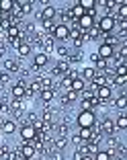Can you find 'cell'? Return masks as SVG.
Segmentation results:
<instances>
[{
    "mask_svg": "<svg viewBox=\"0 0 127 160\" xmlns=\"http://www.w3.org/2000/svg\"><path fill=\"white\" fill-rule=\"evenodd\" d=\"M99 121L94 111H80V113L76 115V125L78 127H92L94 123Z\"/></svg>",
    "mask_w": 127,
    "mask_h": 160,
    "instance_id": "1",
    "label": "cell"
},
{
    "mask_svg": "<svg viewBox=\"0 0 127 160\" xmlns=\"http://www.w3.org/2000/svg\"><path fill=\"white\" fill-rule=\"evenodd\" d=\"M96 27H99V31H100L103 35L115 33V19H113V17H109V14H105L103 19H99Z\"/></svg>",
    "mask_w": 127,
    "mask_h": 160,
    "instance_id": "2",
    "label": "cell"
},
{
    "mask_svg": "<svg viewBox=\"0 0 127 160\" xmlns=\"http://www.w3.org/2000/svg\"><path fill=\"white\" fill-rule=\"evenodd\" d=\"M99 127H100V133H103V138H111L117 133V129H115V121L111 117H105L99 121Z\"/></svg>",
    "mask_w": 127,
    "mask_h": 160,
    "instance_id": "3",
    "label": "cell"
},
{
    "mask_svg": "<svg viewBox=\"0 0 127 160\" xmlns=\"http://www.w3.org/2000/svg\"><path fill=\"white\" fill-rule=\"evenodd\" d=\"M53 41H68V37H70V29L66 27V25H61V23H56V29H53Z\"/></svg>",
    "mask_w": 127,
    "mask_h": 160,
    "instance_id": "4",
    "label": "cell"
},
{
    "mask_svg": "<svg viewBox=\"0 0 127 160\" xmlns=\"http://www.w3.org/2000/svg\"><path fill=\"white\" fill-rule=\"evenodd\" d=\"M39 21H53L57 17V8L53 4H43V8L39 10Z\"/></svg>",
    "mask_w": 127,
    "mask_h": 160,
    "instance_id": "5",
    "label": "cell"
},
{
    "mask_svg": "<svg viewBox=\"0 0 127 160\" xmlns=\"http://www.w3.org/2000/svg\"><path fill=\"white\" fill-rule=\"evenodd\" d=\"M19 133H21V140H23V142H33V138H35V133H37V132L33 129L31 123H21Z\"/></svg>",
    "mask_w": 127,
    "mask_h": 160,
    "instance_id": "6",
    "label": "cell"
},
{
    "mask_svg": "<svg viewBox=\"0 0 127 160\" xmlns=\"http://www.w3.org/2000/svg\"><path fill=\"white\" fill-rule=\"evenodd\" d=\"M19 152H21V158H25V160H35V156H37L35 148L31 146V142H23L19 146Z\"/></svg>",
    "mask_w": 127,
    "mask_h": 160,
    "instance_id": "7",
    "label": "cell"
},
{
    "mask_svg": "<svg viewBox=\"0 0 127 160\" xmlns=\"http://www.w3.org/2000/svg\"><path fill=\"white\" fill-rule=\"evenodd\" d=\"M78 29H80V31H90V29L94 27V25H96V21H94V17H90V14H86L84 12V17H82V19H78Z\"/></svg>",
    "mask_w": 127,
    "mask_h": 160,
    "instance_id": "8",
    "label": "cell"
},
{
    "mask_svg": "<svg viewBox=\"0 0 127 160\" xmlns=\"http://www.w3.org/2000/svg\"><path fill=\"white\" fill-rule=\"evenodd\" d=\"M96 99L103 101V103H109V101L113 99V88L111 86H99L96 88Z\"/></svg>",
    "mask_w": 127,
    "mask_h": 160,
    "instance_id": "9",
    "label": "cell"
},
{
    "mask_svg": "<svg viewBox=\"0 0 127 160\" xmlns=\"http://www.w3.org/2000/svg\"><path fill=\"white\" fill-rule=\"evenodd\" d=\"M25 97H27V86H23V84H12L10 86V99L25 101Z\"/></svg>",
    "mask_w": 127,
    "mask_h": 160,
    "instance_id": "10",
    "label": "cell"
},
{
    "mask_svg": "<svg viewBox=\"0 0 127 160\" xmlns=\"http://www.w3.org/2000/svg\"><path fill=\"white\" fill-rule=\"evenodd\" d=\"M14 132H17V121H12V119H4V121L0 123V133L12 136Z\"/></svg>",
    "mask_w": 127,
    "mask_h": 160,
    "instance_id": "11",
    "label": "cell"
},
{
    "mask_svg": "<svg viewBox=\"0 0 127 160\" xmlns=\"http://www.w3.org/2000/svg\"><path fill=\"white\" fill-rule=\"evenodd\" d=\"M96 53H99V58H103V60H111V58L115 56V49L111 45H107V43H100Z\"/></svg>",
    "mask_w": 127,
    "mask_h": 160,
    "instance_id": "12",
    "label": "cell"
},
{
    "mask_svg": "<svg viewBox=\"0 0 127 160\" xmlns=\"http://www.w3.org/2000/svg\"><path fill=\"white\" fill-rule=\"evenodd\" d=\"M47 62H49V56H47V53H43V52H39L37 56H35V60H33V66L39 68V70H43V68L47 66Z\"/></svg>",
    "mask_w": 127,
    "mask_h": 160,
    "instance_id": "13",
    "label": "cell"
},
{
    "mask_svg": "<svg viewBox=\"0 0 127 160\" xmlns=\"http://www.w3.org/2000/svg\"><path fill=\"white\" fill-rule=\"evenodd\" d=\"M4 72H8V74H14V72H21L19 60H4Z\"/></svg>",
    "mask_w": 127,
    "mask_h": 160,
    "instance_id": "14",
    "label": "cell"
},
{
    "mask_svg": "<svg viewBox=\"0 0 127 160\" xmlns=\"http://www.w3.org/2000/svg\"><path fill=\"white\" fill-rule=\"evenodd\" d=\"M39 97H41L43 105H49L57 97V94H56V90H53V88H49V90H41V92H39Z\"/></svg>",
    "mask_w": 127,
    "mask_h": 160,
    "instance_id": "15",
    "label": "cell"
},
{
    "mask_svg": "<svg viewBox=\"0 0 127 160\" xmlns=\"http://www.w3.org/2000/svg\"><path fill=\"white\" fill-rule=\"evenodd\" d=\"M31 52H33V47H31V43H29V41L21 43V45L17 47V53H19V58H21V60H23V58H27Z\"/></svg>",
    "mask_w": 127,
    "mask_h": 160,
    "instance_id": "16",
    "label": "cell"
},
{
    "mask_svg": "<svg viewBox=\"0 0 127 160\" xmlns=\"http://www.w3.org/2000/svg\"><path fill=\"white\" fill-rule=\"evenodd\" d=\"M37 80L41 82V88H43V90H49V88H53V78H51L49 74H41Z\"/></svg>",
    "mask_w": 127,
    "mask_h": 160,
    "instance_id": "17",
    "label": "cell"
},
{
    "mask_svg": "<svg viewBox=\"0 0 127 160\" xmlns=\"http://www.w3.org/2000/svg\"><path fill=\"white\" fill-rule=\"evenodd\" d=\"M96 76V70H94L92 66H88V68H84V70L80 72V78L84 80V82H92V78Z\"/></svg>",
    "mask_w": 127,
    "mask_h": 160,
    "instance_id": "18",
    "label": "cell"
},
{
    "mask_svg": "<svg viewBox=\"0 0 127 160\" xmlns=\"http://www.w3.org/2000/svg\"><path fill=\"white\" fill-rule=\"evenodd\" d=\"M84 88H86V82H84V80L80 78V76L72 80V86H70V90H74V92H78V94H80V92H82Z\"/></svg>",
    "mask_w": 127,
    "mask_h": 160,
    "instance_id": "19",
    "label": "cell"
},
{
    "mask_svg": "<svg viewBox=\"0 0 127 160\" xmlns=\"http://www.w3.org/2000/svg\"><path fill=\"white\" fill-rule=\"evenodd\" d=\"M66 62L70 64V66H72V64H78V62H82V52H80V49H74V52H70V53H68V58H66Z\"/></svg>",
    "mask_w": 127,
    "mask_h": 160,
    "instance_id": "20",
    "label": "cell"
},
{
    "mask_svg": "<svg viewBox=\"0 0 127 160\" xmlns=\"http://www.w3.org/2000/svg\"><path fill=\"white\" fill-rule=\"evenodd\" d=\"M96 56H99V53H96ZM92 64H94L92 68H94L96 72H105V70H109V64H107V60H103V58H96V60H94Z\"/></svg>",
    "mask_w": 127,
    "mask_h": 160,
    "instance_id": "21",
    "label": "cell"
},
{
    "mask_svg": "<svg viewBox=\"0 0 127 160\" xmlns=\"http://www.w3.org/2000/svg\"><path fill=\"white\" fill-rule=\"evenodd\" d=\"M115 107L119 109V113H123V111H125V107H127V97H125V92H121L117 99H115Z\"/></svg>",
    "mask_w": 127,
    "mask_h": 160,
    "instance_id": "22",
    "label": "cell"
},
{
    "mask_svg": "<svg viewBox=\"0 0 127 160\" xmlns=\"http://www.w3.org/2000/svg\"><path fill=\"white\" fill-rule=\"evenodd\" d=\"M115 121V129H127V117H125V113H119V117L117 119H113Z\"/></svg>",
    "mask_w": 127,
    "mask_h": 160,
    "instance_id": "23",
    "label": "cell"
},
{
    "mask_svg": "<svg viewBox=\"0 0 127 160\" xmlns=\"http://www.w3.org/2000/svg\"><path fill=\"white\" fill-rule=\"evenodd\" d=\"M53 49H56V53H57V58H60V60H66V58H68V53H70V49H68V47L64 45V43L56 45Z\"/></svg>",
    "mask_w": 127,
    "mask_h": 160,
    "instance_id": "24",
    "label": "cell"
},
{
    "mask_svg": "<svg viewBox=\"0 0 127 160\" xmlns=\"http://www.w3.org/2000/svg\"><path fill=\"white\" fill-rule=\"evenodd\" d=\"M19 6H21V12H23V17H27V14L33 12V2H23V0H19Z\"/></svg>",
    "mask_w": 127,
    "mask_h": 160,
    "instance_id": "25",
    "label": "cell"
},
{
    "mask_svg": "<svg viewBox=\"0 0 127 160\" xmlns=\"http://www.w3.org/2000/svg\"><path fill=\"white\" fill-rule=\"evenodd\" d=\"M6 37H8V39H17V37H21V27H17V25H10V29L6 31Z\"/></svg>",
    "mask_w": 127,
    "mask_h": 160,
    "instance_id": "26",
    "label": "cell"
},
{
    "mask_svg": "<svg viewBox=\"0 0 127 160\" xmlns=\"http://www.w3.org/2000/svg\"><path fill=\"white\" fill-rule=\"evenodd\" d=\"M92 158H94V160H113V158H111V154H109L107 150H96Z\"/></svg>",
    "mask_w": 127,
    "mask_h": 160,
    "instance_id": "27",
    "label": "cell"
},
{
    "mask_svg": "<svg viewBox=\"0 0 127 160\" xmlns=\"http://www.w3.org/2000/svg\"><path fill=\"white\" fill-rule=\"evenodd\" d=\"M8 154H10L8 144H2L0 142V160H8Z\"/></svg>",
    "mask_w": 127,
    "mask_h": 160,
    "instance_id": "28",
    "label": "cell"
},
{
    "mask_svg": "<svg viewBox=\"0 0 127 160\" xmlns=\"http://www.w3.org/2000/svg\"><path fill=\"white\" fill-rule=\"evenodd\" d=\"M8 82H10V74L2 70V72H0V88H2V86H6Z\"/></svg>",
    "mask_w": 127,
    "mask_h": 160,
    "instance_id": "29",
    "label": "cell"
},
{
    "mask_svg": "<svg viewBox=\"0 0 127 160\" xmlns=\"http://www.w3.org/2000/svg\"><path fill=\"white\" fill-rule=\"evenodd\" d=\"M80 111H94L92 103H90V101H84V99H80Z\"/></svg>",
    "mask_w": 127,
    "mask_h": 160,
    "instance_id": "30",
    "label": "cell"
},
{
    "mask_svg": "<svg viewBox=\"0 0 127 160\" xmlns=\"http://www.w3.org/2000/svg\"><path fill=\"white\" fill-rule=\"evenodd\" d=\"M125 82H127V76H115L113 78V86L117 84V86H125Z\"/></svg>",
    "mask_w": 127,
    "mask_h": 160,
    "instance_id": "31",
    "label": "cell"
},
{
    "mask_svg": "<svg viewBox=\"0 0 127 160\" xmlns=\"http://www.w3.org/2000/svg\"><path fill=\"white\" fill-rule=\"evenodd\" d=\"M68 142H72V144H76V146H78V144H82V140L78 138V133H74V136H72V138H70Z\"/></svg>",
    "mask_w": 127,
    "mask_h": 160,
    "instance_id": "32",
    "label": "cell"
},
{
    "mask_svg": "<svg viewBox=\"0 0 127 160\" xmlns=\"http://www.w3.org/2000/svg\"><path fill=\"white\" fill-rule=\"evenodd\" d=\"M82 158V156H80V152H78V150H74V154H72V160H80Z\"/></svg>",
    "mask_w": 127,
    "mask_h": 160,
    "instance_id": "33",
    "label": "cell"
},
{
    "mask_svg": "<svg viewBox=\"0 0 127 160\" xmlns=\"http://www.w3.org/2000/svg\"><path fill=\"white\" fill-rule=\"evenodd\" d=\"M80 160H94V158H92V154H86V156H82Z\"/></svg>",
    "mask_w": 127,
    "mask_h": 160,
    "instance_id": "34",
    "label": "cell"
},
{
    "mask_svg": "<svg viewBox=\"0 0 127 160\" xmlns=\"http://www.w3.org/2000/svg\"><path fill=\"white\" fill-rule=\"evenodd\" d=\"M0 19H2V12H0Z\"/></svg>",
    "mask_w": 127,
    "mask_h": 160,
    "instance_id": "35",
    "label": "cell"
}]
</instances>
